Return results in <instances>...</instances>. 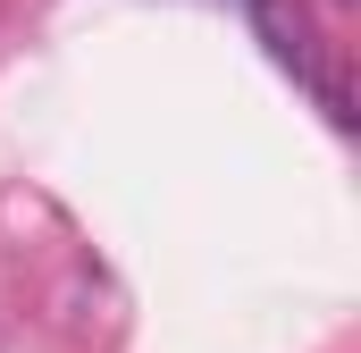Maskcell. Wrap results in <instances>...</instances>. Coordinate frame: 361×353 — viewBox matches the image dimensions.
Here are the masks:
<instances>
[{"label":"cell","mask_w":361,"mask_h":353,"mask_svg":"<svg viewBox=\"0 0 361 353\" xmlns=\"http://www.w3.org/2000/svg\"><path fill=\"white\" fill-rule=\"evenodd\" d=\"M336 8H353V0H336Z\"/></svg>","instance_id":"1"}]
</instances>
